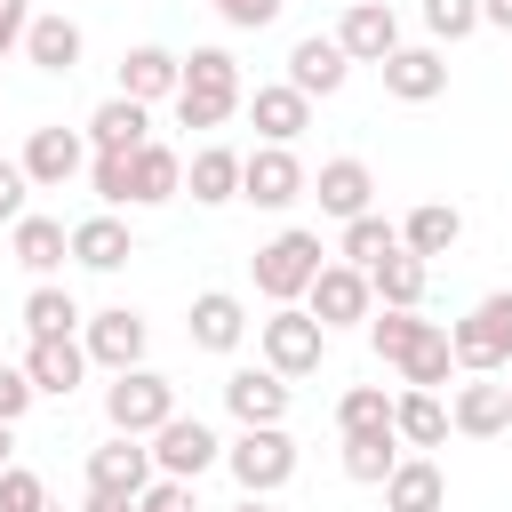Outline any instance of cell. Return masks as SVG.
Instances as JSON below:
<instances>
[{
	"mask_svg": "<svg viewBox=\"0 0 512 512\" xmlns=\"http://www.w3.org/2000/svg\"><path fill=\"white\" fill-rule=\"evenodd\" d=\"M368 344H376V360L400 368V384L440 392V384L456 376V344H448V328H440V320H416V312H400V304L368 312Z\"/></svg>",
	"mask_w": 512,
	"mask_h": 512,
	"instance_id": "obj_1",
	"label": "cell"
},
{
	"mask_svg": "<svg viewBox=\"0 0 512 512\" xmlns=\"http://www.w3.org/2000/svg\"><path fill=\"white\" fill-rule=\"evenodd\" d=\"M240 104H248V88H240L232 48H192L184 56V88H176V120L184 128H224Z\"/></svg>",
	"mask_w": 512,
	"mask_h": 512,
	"instance_id": "obj_2",
	"label": "cell"
},
{
	"mask_svg": "<svg viewBox=\"0 0 512 512\" xmlns=\"http://www.w3.org/2000/svg\"><path fill=\"white\" fill-rule=\"evenodd\" d=\"M320 264H328V248H320V232H304V224L272 232V240L248 256V272H256V296H264V304H304V288L320 280Z\"/></svg>",
	"mask_w": 512,
	"mask_h": 512,
	"instance_id": "obj_3",
	"label": "cell"
},
{
	"mask_svg": "<svg viewBox=\"0 0 512 512\" xmlns=\"http://www.w3.org/2000/svg\"><path fill=\"white\" fill-rule=\"evenodd\" d=\"M224 472L240 480V496H272L296 480V440L288 424H240V440H224Z\"/></svg>",
	"mask_w": 512,
	"mask_h": 512,
	"instance_id": "obj_4",
	"label": "cell"
},
{
	"mask_svg": "<svg viewBox=\"0 0 512 512\" xmlns=\"http://www.w3.org/2000/svg\"><path fill=\"white\" fill-rule=\"evenodd\" d=\"M448 344H456V368H464V376H504V368H512V288L480 296V304L448 328Z\"/></svg>",
	"mask_w": 512,
	"mask_h": 512,
	"instance_id": "obj_5",
	"label": "cell"
},
{
	"mask_svg": "<svg viewBox=\"0 0 512 512\" xmlns=\"http://www.w3.org/2000/svg\"><path fill=\"white\" fill-rule=\"evenodd\" d=\"M256 352H264V368H280V376H312L320 352H328V328H320L304 304H272V312L256 320Z\"/></svg>",
	"mask_w": 512,
	"mask_h": 512,
	"instance_id": "obj_6",
	"label": "cell"
},
{
	"mask_svg": "<svg viewBox=\"0 0 512 512\" xmlns=\"http://www.w3.org/2000/svg\"><path fill=\"white\" fill-rule=\"evenodd\" d=\"M168 416H176V384H168L160 368H120V376L104 384V424H112V432H144V440H152Z\"/></svg>",
	"mask_w": 512,
	"mask_h": 512,
	"instance_id": "obj_7",
	"label": "cell"
},
{
	"mask_svg": "<svg viewBox=\"0 0 512 512\" xmlns=\"http://www.w3.org/2000/svg\"><path fill=\"white\" fill-rule=\"evenodd\" d=\"M304 184H312V176H304L296 144H256V152L240 160V200H248V208H272V216H280V208L304 200Z\"/></svg>",
	"mask_w": 512,
	"mask_h": 512,
	"instance_id": "obj_8",
	"label": "cell"
},
{
	"mask_svg": "<svg viewBox=\"0 0 512 512\" xmlns=\"http://www.w3.org/2000/svg\"><path fill=\"white\" fill-rule=\"evenodd\" d=\"M304 312L336 336V328H368V312H376V288H368V272L360 264H320V280L304 288Z\"/></svg>",
	"mask_w": 512,
	"mask_h": 512,
	"instance_id": "obj_9",
	"label": "cell"
},
{
	"mask_svg": "<svg viewBox=\"0 0 512 512\" xmlns=\"http://www.w3.org/2000/svg\"><path fill=\"white\" fill-rule=\"evenodd\" d=\"M80 344H88V360L96 368H144V344H152V328H144V312L136 304H104V312H88V328H80Z\"/></svg>",
	"mask_w": 512,
	"mask_h": 512,
	"instance_id": "obj_10",
	"label": "cell"
},
{
	"mask_svg": "<svg viewBox=\"0 0 512 512\" xmlns=\"http://www.w3.org/2000/svg\"><path fill=\"white\" fill-rule=\"evenodd\" d=\"M152 464H160L168 480H200V472H216V464H224V440H216L200 416H184V408H176V416L152 432Z\"/></svg>",
	"mask_w": 512,
	"mask_h": 512,
	"instance_id": "obj_11",
	"label": "cell"
},
{
	"mask_svg": "<svg viewBox=\"0 0 512 512\" xmlns=\"http://www.w3.org/2000/svg\"><path fill=\"white\" fill-rule=\"evenodd\" d=\"M16 160H24V176H32L40 192H64V184L88 168V136H80V128H64V120H48V128H32V136H24V152H16Z\"/></svg>",
	"mask_w": 512,
	"mask_h": 512,
	"instance_id": "obj_12",
	"label": "cell"
},
{
	"mask_svg": "<svg viewBox=\"0 0 512 512\" xmlns=\"http://www.w3.org/2000/svg\"><path fill=\"white\" fill-rule=\"evenodd\" d=\"M152 480H160V464H152V440H144V432H112L104 448H88V488L144 496Z\"/></svg>",
	"mask_w": 512,
	"mask_h": 512,
	"instance_id": "obj_13",
	"label": "cell"
},
{
	"mask_svg": "<svg viewBox=\"0 0 512 512\" xmlns=\"http://www.w3.org/2000/svg\"><path fill=\"white\" fill-rule=\"evenodd\" d=\"M376 72H384V96H392V104H432V96H448V56H440V48H408V40H400Z\"/></svg>",
	"mask_w": 512,
	"mask_h": 512,
	"instance_id": "obj_14",
	"label": "cell"
},
{
	"mask_svg": "<svg viewBox=\"0 0 512 512\" xmlns=\"http://www.w3.org/2000/svg\"><path fill=\"white\" fill-rule=\"evenodd\" d=\"M344 80H352V56H344V40H336V32H328V40H320V32H304V40L288 48V88H304L312 104H320V96H336Z\"/></svg>",
	"mask_w": 512,
	"mask_h": 512,
	"instance_id": "obj_15",
	"label": "cell"
},
{
	"mask_svg": "<svg viewBox=\"0 0 512 512\" xmlns=\"http://www.w3.org/2000/svg\"><path fill=\"white\" fill-rule=\"evenodd\" d=\"M176 88H184V56H176V48L144 40V48L120 56V96H136V104H176Z\"/></svg>",
	"mask_w": 512,
	"mask_h": 512,
	"instance_id": "obj_16",
	"label": "cell"
},
{
	"mask_svg": "<svg viewBox=\"0 0 512 512\" xmlns=\"http://www.w3.org/2000/svg\"><path fill=\"white\" fill-rule=\"evenodd\" d=\"M312 200H320V216H336V224H352V216H368V200H376V176H368V160H320V176L304 184Z\"/></svg>",
	"mask_w": 512,
	"mask_h": 512,
	"instance_id": "obj_17",
	"label": "cell"
},
{
	"mask_svg": "<svg viewBox=\"0 0 512 512\" xmlns=\"http://www.w3.org/2000/svg\"><path fill=\"white\" fill-rule=\"evenodd\" d=\"M184 336H192L200 352H240V336H248V304H240L232 288H200L192 312H184Z\"/></svg>",
	"mask_w": 512,
	"mask_h": 512,
	"instance_id": "obj_18",
	"label": "cell"
},
{
	"mask_svg": "<svg viewBox=\"0 0 512 512\" xmlns=\"http://www.w3.org/2000/svg\"><path fill=\"white\" fill-rule=\"evenodd\" d=\"M24 368H32L40 400H72L80 376H88V344H80V336H32V344H24Z\"/></svg>",
	"mask_w": 512,
	"mask_h": 512,
	"instance_id": "obj_19",
	"label": "cell"
},
{
	"mask_svg": "<svg viewBox=\"0 0 512 512\" xmlns=\"http://www.w3.org/2000/svg\"><path fill=\"white\" fill-rule=\"evenodd\" d=\"M224 408L240 424H288V376L280 368H232L224 376Z\"/></svg>",
	"mask_w": 512,
	"mask_h": 512,
	"instance_id": "obj_20",
	"label": "cell"
},
{
	"mask_svg": "<svg viewBox=\"0 0 512 512\" xmlns=\"http://www.w3.org/2000/svg\"><path fill=\"white\" fill-rule=\"evenodd\" d=\"M448 424H456L464 440H496V432H512V384H488V376L456 384V400H448Z\"/></svg>",
	"mask_w": 512,
	"mask_h": 512,
	"instance_id": "obj_21",
	"label": "cell"
},
{
	"mask_svg": "<svg viewBox=\"0 0 512 512\" xmlns=\"http://www.w3.org/2000/svg\"><path fill=\"white\" fill-rule=\"evenodd\" d=\"M336 40H344V56H352V64H384V56L400 48V16H392L384 0H352V8H344V24H336Z\"/></svg>",
	"mask_w": 512,
	"mask_h": 512,
	"instance_id": "obj_22",
	"label": "cell"
},
{
	"mask_svg": "<svg viewBox=\"0 0 512 512\" xmlns=\"http://www.w3.org/2000/svg\"><path fill=\"white\" fill-rule=\"evenodd\" d=\"M80 56H88V32L64 16V8H48V16H32V32H24V64H40V72H80Z\"/></svg>",
	"mask_w": 512,
	"mask_h": 512,
	"instance_id": "obj_23",
	"label": "cell"
},
{
	"mask_svg": "<svg viewBox=\"0 0 512 512\" xmlns=\"http://www.w3.org/2000/svg\"><path fill=\"white\" fill-rule=\"evenodd\" d=\"M248 120H256V136H264V144H296V136L312 128V96H304V88H288V80L248 88Z\"/></svg>",
	"mask_w": 512,
	"mask_h": 512,
	"instance_id": "obj_24",
	"label": "cell"
},
{
	"mask_svg": "<svg viewBox=\"0 0 512 512\" xmlns=\"http://www.w3.org/2000/svg\"><path fill=\"white\" fill-rule=\"evenodd\" d=\"M88 144H96V152H144V144H152V104L104 96V104L88 112Z\"/></svg>",
	"mask_w": 512,
	"mask_h": 512,
	"instance_id": "obj_25",
	"label": "cell"
},
{
	"mask_svg": "<svg viewBox=\"0 0 512 512\" xmlns=\"http://www.w3.org/2000/svg\"><path fill=\"white\" fill-rule=\"evenodd\" d=\"M240 160H248V152H232V144H200V152L184 160V192H192V208H224V200H240Z\"/></svg>",
	"mask_w": 512,
	"mask_h": 512,
	"instance_id": "obj_26",
	"label": "cell"
},
{
	"mask_svg": "<svg viewBox=\"0 0 512 512\" xmlns=\"http://www.w3.org/2000/svg\"><path fill=\"white\" fill-rule=\"evenodd\" d=\"M8 248H16V264H24L32 280H48V272L72 256V232H64L56 216H32V208H24V216L8 224Z\"/></svg>",
	"mask_w": 512,
	"mask_h": 512,
	"instance_id": "obj_27",
	"label": "cell"
},
{
	"mask_svg": "<svg viewBox=\"0 0 512 512\" xmlns=\"http://www.w3.org/2000/svg\"><path fill=\"white\" fill-rule=\"evenodd\" d=\"M128 256H136V232H128V224H120L112 208H104V216H80V224H72V264H88V272H120Z\"/></svg>",
	"mask_w": 512,
	"mask_h": 512,
	"instance_id": "obj_28",
	"label": "cell"
},
{
	"mask_svg": "<svg viewBox=\"0 0 512 512\" xmlns=\"http://www.w3.org/2000/svg\"><path fill=\"white\" fill-rule=\"evenodd\" d=\"M448 504V472L432 456H400L384 480V512H440Z\"/></svg>",
	"mask_w": 512,
	"mask_h": 512,
	"instance_id": "obj_29",
	"label": "cell"
},
{
	"mask_svg": "<svg viewBox=\"0 0 512 512\" xmlns=\"http://www.w3.org/2000/svg\"><path fill=\"white\" fill-rule=\"evenodd\" d=\"M456 240H464V208H448V200H424V208H408V216H400V248H416L424 264H432V256H448Z\"/></svg>",
	"mask_w": 512,
	"mask_h": 512,
	"instance_id": "obj_30",
	"label": "cell"
},
{
	"mask_svg": "<svg viewBox=\"0 0 512 512\" xmlns=\"http://www.w3.org/2000/svg\"><path fill=\"white\" fill-rule=\"evenodd\" d=\"M424 280H432V264H424L416 248H392V256H376V264H368L376 304H400V312H416V304H424Z\"/></svg>",
	"mask_w": 512,
	"mask_h": 512,
	"instance_id": "obj_31",
	"label": "cell"
},
{
	"mask_svg": "<svg viewBox=\"0 0 512 512\" xmlns=\"http://www.w3.org/2000/svg\"><path fill=\"white\" fill-rule=\"evenodd\" d=\"M392 432H400L408 448H440V440H448V408H440V392L408 384V392L392 400Z\"/></svg>",
	"mask_w": 512,
	"mask_h": 512,
	"instance_id": "obj_32",
	"label": "cell"
},
{
	"mask_svg": "<svg viewBox=\"0 0 512 512\" xmlns=\"http://www.w3.org/2000/svg\"><path fill=\"white\" fill-rule=\"evenodd\" d=\"M392 464H400V432H392V424H384V432H344V480L384 488Z\"/></svg>",
	"mask_w": 512,
	"mask_h": 512,
	"instance_id": "obj_33",
	"label": "cell"
},
{
	"mask_svg": "<svg viewBox=\"0 0 512 512\" xmlns=\"http://www.w3.org/2000/svg\"><path fill=\"white\" fill-rule=\"evenodd\" d=\"M176 192H184V152L144 144V152H136V208H168Z\"/></svg>",
	"mask_w": 512,
	"mask_h": 512,
	"instance_id": "obj_34",
	"label": "cell"
},
{
	"mask_svg": "<svg viewBox=\"0 0 512 512\" xmlns=\"http://www.w3.org/2000/svg\"><path fill=\"white\" fill-rule=\"evenodd\" d=\"M24 328H32V336H72V328H88V312L72 304V288L32 280V296H24Z\"/></svg>",
	"mask_w": 512,
	"mask_h": 512,
	"instance_id": "obj_35",
	"label": "cell"
},
{
	"mask_svg": "<svg viewBox=\"0 0 512 512\" xmlns=\"http://www.w3.org/2000/svg\"><path fill=\"white\" fill-rule=\"evenodd\" d=\"M88 192L104 208H136V152H96L88 160Z\"/></svg>",
	"mask_w": 512,
	"mask_h": 512,
	"instance_id": "obj_36",
	"label": "cell"
},
{
	"mask_svg": "<svg viewBox=\"0 0 512 512\" xmlns=\"http://www.w3.org/2000/svg\"><path fill=\"white\" fill-rule=\"evenodd\" d=\"M392 248H400V224H384V216L368 208V216H352V224H344V248H336V256L368 272V264H376V256H392Z\"/></svg>",
	"mask_w": 512,
	"mask_h": 512,
	"instance_id": "obj_37",
	"label": "cell"
},
{
	"mask_svg": "<svg viewBox=\"0 0 512 512\" xmlns=\"http://www.w3.org/2000/svg\"><path fill=\"white\" fill-rule=\"evenodd\" d=\"M384 424H392L384 384H352V392L336 400V432H384Z\"/></svg>",
	"mask_w": 512,
	"mask_h": 512,
	"instance_id": "obj_38",
	"label": "cell"
},
{
	"mask_svg": "<svg viewBox=\"0 0 512 512\" xmlns=\"http://www.w3.org/2000/svg\"><path fill=\"white\" fill-rule=\"evenodd\" d=\"M424 32L448 40V48L472 40V32H480V0H424Z\"/></svg>",
	"mask_w": 512,
	"mask_h": 512,
	"instance_id": "obj_39",
	"label": "cell"
},
{
	"mask_svg": "<svg viewBox=\"0 0 512 512\" xmlns=\"http://www.w3.org/2000/svg\"><path fill=\"white\" fill-rule=\"evenodd\" d=\"M0 512H48V480L32 464H8L0 472Z\"/></svg>",
	"mask_w": 512,
	"mask_h": 512,
	"instance_id": "obj_40",
	"label": "cell"
},
{
	"mask_svg": "<svg viewBox=\"0 0 512 512\" xmlns=\"http://www.w3.org/2000/svg\"><path fill=\"white\" fill-rule=\"evenodd\" d=\"M32 400H40L32 368H24V360H0V424H16V416H24Z\"/></svg>",
	"mask_w": 512,
	"mask_h": 512,
	"instance_id": "obj_41",
	"label": "cell"
},
{
	"mask_svg": "<svg viewBox=\"0 0 512 512\" xmlns=\"http://www.w3.org/2000/svg\"><path fill=\"white\" fill-rule=\"evenodd\" d=\"M32 192H40V184L24 176V160H0V224H16V216L32 208Z\"/></svg>",
	"mask_w": 512,
	"mask_h": 512,
	"instance_id": "obj_42",
	"label": "cell"
},
{
	"mask_svg": "<svg viewBox=\"0 0 512 512\" xmlns=\"http://www.w3.org/2000/svg\"><path fill=\"white\" fill-rule=\"evenodd\" d=\"M136 504H144V512H200V504H192V480H168V472H160Z\"/></svg>",
	"mask_w": 512,
	"mask_h": 512,
	"instance_id": "obj_43",
	"label": "cell"
},
{
	"mask_svg": "<svg viewBox=\"0 0 512 512\" xmlns=\"http://www.w3.org/2000/svg\"><path fill=\"white\" fill-rule=\"evenodd\" d=\"M216 16H224L232 32H264V24L280 16V0H216Z\"/></svg>",
	"mask_w": 512,
	"mask_h": 512,
	"instance_id": "obj_44",
	"label": "cell"
},
{
	"mask_svg": "<svg viewBox=\"0 0 512 512\" xmlns=\"http://www.w3.org/2000/svg\"><path fill=\"white\" fill-rule=\"evenodd\" d=\"M24 32H32V0H0V64L24 48Z\"/></svg>",
	"mask_w": 512,
	"mask_h": 512,
	"instance_id": "obj_45",
	"label": "cell"
},
{
	"mask_svg": "<svg viewBox=\"0 0 512 512\" xmlns=\"http://www.w3.org/2000/svg\"><path fill=\"white\" fill-rule=\"evenodd\" d=\"M80 512H144V504H136V496H120V488H88V504H80Z\"/></svg>",
	"mask_w": 512,
	"mask_h": 512,
	"instance_id": "obj_46",
	"label": "cell"
},
{
	"mask_svg": "<svg viewBox=\"0 0 512 512\" xmlns=\"http://www.w3.org/2000/svg\"><path fill=\"white\" fill-rule=\"evenodd\" d=\"M480 24H496V32H512V0H480Z\"/></svg>",
	"mask_w": 512,
	"mask_h": 512,
	"instance_id": "obj_47",
	"label": "cell"
},
{
	"mask_svg": "<svg viewBox=\"0 0 512 512\" xmlns=\"http://www.w3.org/2000/svg\"><path fill=\"white\" fill-rule=\"evenodd\" d=\"M232 512H272V504H264V496H240V504H232Z\"/></svg>",
	"mask_w": 512,
	"mask_h": 512,
	"instance_id": "obj_48",
	"label": "cell"
},
{
	"mask_svg": "<svg viewBox=\"0 0 512 512\" xmlns=\"http://www.w3.org/2000/svg\"><path fill=\"white\" fill-rule=\"evenodd\" d=\"M8 432H16V424H0V472H8Z\"/></svg>",
	"mask_w": 512,
	"mask_h": 512,
	"instance_id": "obj_49",
	"label": "cell"
},
{
	"mask_svg": "<svg viewBox=\"0 0 512 512\" xmlns=\"http://www.w3.org/2000/svg\"><path fill=\"white\" fill-rule=\"evenodd\" d=\"M48 512H56V504H48Z\"/></svg>",
	"mask_w": 512,
	"mask_h": 512,
	"instance_id": "obj_50",
	"label": "cell"
}]
</instances>
